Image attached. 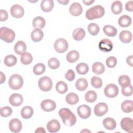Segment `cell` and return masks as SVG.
Wrapping results in <instances>:
<instances>
[{
    "label": "cell",
    "mask_w": 133,
    "mask_h": 133,
    "mask_svg": "<svg viewBox=\"0 0 133 133\" xmlns=\"http://www.w3.org/2000/svg\"><path fill=\"white\" fill-rule=\"evenodd\" d=\"M59 115L66 126H72L76 122L75 115L68 108L61 109L59 111Z\"/></svg>",
    "instance_id": "cell-1"
},
{
    "label": "cell",
    "mask_w": 133,
    "mask_h": 133,
    "mask_svg": "<svg viewBox=\"0 0 133 133\" xmlns=\"http://www.w3.org/2000/svg\"><path fill=\"white\" fill-rule=\"evenodd\" d=\"M105 10L101 5H96L88 9L86 12V18L90 20L101 18L104 15Z\"/></svg>",
    "instance_id": "cell-2"
},
{
    "label": "cell",
    "mask_w": 133,
    "mask_h": 133,
    "mask_svg": "<svg viewBox=\"0 0 133 133\" xmlns=\"http://www.w3.org/2000/svg\"><path fill=\"white\" fill-rule=\"evenodd\" d=\"M0 38L4 42L10 43L15 39V33L10 29L3 26L0 29Z\"/></svg>",
    "instance_id": "cell-3"
},
{
    "label": "cell",
    "mask_w": 133,
    "mask_h": 133,
    "mask_svg": "<svg viewBox=\"0 0 133 133\" xmlns=\"http://www.w3.org/2000/svg\"><path fill=\"white\" fill-rule=\"evenodd\" d=\"M8 84L11 89L18 90L22 87L23 80L21 75L15 74L10 77L8 81Z\"/></svg>",
    "instance_id": "cell-4"
},
{
    "label": "cell",
    "mask_w": 133,
    "mask_h": 133,
    "mask_svg": "<svg viewBox=\"0 0 133 133\" xmlns=\"http://www.w3.org/2000/svg\"><path fill=\"white\" fill-rule=\"evenodd\" d=\"M38 85L41 90L46 92L51 89L52 87V81L48 76H44L39 79Z\"/></svg>",
    "instance_id": "cell-5"
},
{
    "label": "cell",
    "mask_w": 133,
    "mask_h": 133,
    "mask_svg": "<svg viewBox=\"0 0 133 133\" xmlns=\"http://www.w3.org/2000/svg\"><path fill=\"white\" fill-rule=\"evenodd\" d=\"M54 49L58 53L65 52L68 49L69 44L68 42L64 38L57 39L54 43Z\"/></svg>",
    "instance_id": "cell-6"
},
{
    "label": "cell",
    "mask_w": 133,
    "mask_h": 133,
    "mask_svg": "<svg viewBox=\"0 0 133 133\" xmlns=\"http://www.w3.org/2000/svg\"><path fill=\"white\" fill-rule=\"evenodd\" d=\"M104 93L105 96L108 98H114L118 94V88L115 84H109L105 86Z\"/></svg>",
    "instance_id": "cell-7"
},
{
    "label": "cell",
    "mask_w": 133,
    "mask_h": 133,
    "mask_svg": "<svg viewBox=\"0 0 133 133\" xmlns=\"http://www.w3.org/2000/svg\"><path fill=\"white\" fill-rule=\"evenodd\" d=\"M77 112L79 116L83 119L88 118L91 114L90 108L86 104L79 106L77 109Z\"/></svg>",
    "instance_id": "cell-8"
},
{
    "label": "cell",
    "mask_w": 133,
    "mask_h": 133,
    "mask_svg": "<svg viewBox=\"0 0 133 133\" xmlns=\"http://www.w3.org/2000/svg\"><path fill=\"white\" fill-rule=\"evenodd\" d=\"M121 127L127 132H132L133 131V121L130 117H124L121 121Z\"/></svg>",
    "instance_id": "cell-9"
},
{
    "label": "cell",
    "mask_w": 133,
    "mask_h": 133,
    "mask_svg": "<svg viewBox=\"0 0 133 133\" xmlns=\"http://www.w3.org/2000/svg\"><path fill=\"white\" fill-rule=\"evenodd\" d=\"M108 111V106L104 102H100L96 104L94 108V113L97 116H102Z\"/></svg>",
    "instance_id": "cell-10"
},
{
    "label": "cell",
    "mask_w": 133,
    "mask_h": 133,
    "mask_svg": "<svg viewBox=\"0 0 133 133\" xmlns=\"http://www.w3.org/2000/svg\"><path fill=\"white\" fill-rule=\"evenodd\" d=\"M10 11L11 16L16 18H22L24 14L23 8L18 4H15L12 6Z\"/></svg>",
    "instance_id": "cell-11"
},
{
    "label": "cell",
    "mask_w": 133,
    "mask_h": 133,
    "mask_svg": "<svg viewBox=\"0 0 133 133\" xmlns=\"http://www.w3.org/2000/svg\"><path fill=\"white\" fill-rule=\"evenodd\" d=\"M41 107L44 111L51 112L56 109V104L52 100L46 99L41 103Z\"/></svg>",
    "instance_id": "cell-12"
},
{
    "label": "cell",
    "mask_w": 133,
    "mask_h": 133,
    "mask_svg": "<svg viewBox=\"0 0 133 133\" xmlns=\"http://www.w3.org/2000/svg\"><path fill=\"white\" fill-rule=\"evenodd\" d=\"M23 101V98L21 95L19 94H12L9 98L10 104L14 107H19L22 104Z\"/></svg>",
    "instance_id": "cell-13"
},
{
    "label": "cell",
    "mask_w": 133,
    "mask_h": 133,
    "mask_svg": "<svg viewBox=\"0 0 133 133\" xmlns=\"http://www.w3.org/2000/svg\"><path fill=\"white\" fill-rule=\"evenodd\" d=\"M99 48L102 51L109 52L113 48V43L110 39L104 38L99 42Z\"/></svg>",
    "instance_id": "cell-14"
},
{
    "label": "cell",
    "mask_w": 133,
    "mask_h": 133,
    "mask_svg": "<svg viewBox=\"0 0 133 133\" xmlns=\"http://www.w3.org/2000/svg\"><path fill=\"white\" fill-rule=\"evenodd\" d=\"M9 127L11 131L13 132H19L22 129V123L18 118H13L9 123Z\"/></svg>",
    "instance_id": "cell-15"
},
{
    "label": "cell",
    "mask_w": 133,
    "mask_h": 133,
    "mask_svg": "<svg viewBox=\"0 0 133 133\" xmlns=\"http://www.w3.org/2000/svg\"><path fill=\"white\" fill-rule=\"evenodd\" d=\"M47 129L49 132H58L60 129V124L58 121L55 119H51L47 124Z\"/></svg>",
    "instance_id": "cell-16"
},
{
    "label": "cell",
    "mask_w": 133,
    "mask_h": 133,
    "mask_svg": "<svg viewBox=\"0 0 133 133\" xmlns=\"http://www.w3.org/2000/svg\"><path fill=\"white\" fill-rule=\"evenodd\" d=\"M83 8L81 5L77 2L72 3L69 8L70 13L74 16H78L82 13Z\"/></svg>",
    "instance_id": "cell-17"
},
{
    "label": "cell",
    "mask_w": 133,
    "mask_h": 133,
    "mask_svg": "<svg viewBox=\"0 0 133 133\" xmlns=\"http://www.w3.org/2000/svg\"><path fill=\"white\" fill-rule=\"evenodd\" d=\"M44 36V33L40 29H34L31 34L32 40L34 42H38L41 41Z\"/></svg>",
    "instance_id": "cell-18"
},
{
    "label": "cell",
    "mask_w": 133,
    "mask_h": 133,
    "mask_svg": "<svg viewBox=\"0 0 133 133\" xmlns=\"http://www.w3.org/2000/svg\"><path fill=\"white\" fill-rule=\"evenodd\" d=\"M120 41L124 43H129L132 39L131 33L128 30H123L119 35Z\"/></svg>",
    "instance_id": "cell-19"
},
{
    "label": "cell",
    "mask_w": 133,
    "mask_h": 133,
    "mask_svg": "<svg viewBox=\"0 0 133 133\" xmlns=\"http://www.w3.org/2000/svg\"><path fill=\"white\" fill-rule=\"evenodd\" d=\"M26 50V44L22 41H18L15 45L14 50L15 52L19 55H21L23 53L25 52Z\"/></svg>",
    "instance_id": "cell-20"
},
{
    "label": "cell",
    "mask_w": 133,
    "mask_h": 133,
    "mask_svg": "<svg viewBox=\"0 0 133 133\" xmlns=\"http://www.w3.org/2000/svg\"><path fill=\"white\" fill-rule=\"evenodd\" d=\"M102 123L105 128L110 130L114 129L116 126V123L115 121L111 117H106L104 118Z\"/></svg>",
    "instance_id": "cell-21"
},
{
    "label": "cell",
    "mask_w": 133,
    "mask_h": 133,
    "mask_svg": "<svg viewBox=\"0 0 133 133\" xmlns=\"http://www.w3.org/2000/svg\"><path fill=\"white\" fill-rule=\"evenodd\" d=\"M54 6L52 0H43L41 3V8L44 12L50 11Z\"/></svg>",
    "instance_id": "cell-22"
},
{
    "label": "cell",
    "mask_w": 133,
    "mask_h": 133,
    "mask_svg": "<svg viewBox=\"0 0 133 133\" xmlns=\"http://www.w3.org/2000/svg\"><path fill=\"white\" fill-rule=\"evenodd\" d=\"M45 20L41 16H37L34 18L32 21V24L35 29H42L45 25Z\"/></svg>",
    "instance_id": "cell-23"
},
{
    "label": "cell",
    "mask_w": 133,
    "mask_h": 133,
    "mask_svg": "<svg viewBox=\"0 0 133 133\" xmlns=\"http://www.w3.org/2000/svg\"><path fill=\"white\" fill-rule=\"evenodd\" d=\"M72 36L75 41H81L85 36V30L81 28H77L73 31Z\"/></svg>",
    "instance_id": "cell-24"
},
{
    "label": "cell",
    "mask_w": 133,
    "mask_h": 133,
    "mask_svg": "<svg viewBox=\"0 0 133 133\" xmlns=\"http://www.w3.org/2000/svg\"><path fill=\"white\" fill-rule=\"evenodd\" d=\"M34 113L33 108L30 106H25L23 107L21 111V115L24 119H29L31 118Z\"/></svg>",
    "instance_id": "cell-25"
},
{
    "label": "cell",
    "mask_w": 133,
    "mask_h": 133,
    "mask_svg": "<svg viewBox=\"0 0 133 133\" xmlns=\"http://www.w3.org/2000/svg\"><path fill=\"white\" fill-rule=\"evenodd\" d=\"M118 24L122 27H127L131 24V19L129 16L123 15L118 18Z\"/></svg>",
    "instance_id": "cell-26"
},
{
    "label": "cell",
    "mask_w": 133,
    "mask_h": 133,
    "mask_svg": "<svg viewBox=\"0 0 133 133\" xmlns=\"http://www.w3.org/2000/svg\"><path fill=\"white\" fill-rule=\"evenodd\" d=\"M103 31L105 34L110 37H114L117 34V29L113 26L106 25L103 28Z\"/></svg>",
    "instance_id": "cell-27"
},
{
    "label": "cell",
    "mask_w": 133,
    "mask_h": 133,
    "mask_svg": "<svg viewBox=\"0 0 133 133\" xmlns=\"http://www.w3.org/2000/svg\"><path fill=\"white\" fill-rule=\"evenodd\" d=\"M105 70V67L103 63L99 62L94 63L92 65V71L96 74H102Z\"/></svg>",
    "instance_id": "cell-28"
},
{
    "label": "cell",
    "mask_w": 133,
    "mask_h": 133,
    "mask_svg": "<svg viewBox=\"0 0 133 133\" xmlns=\"http://www.w3.org/2000/svg\"><path fill=\"white\" fill-rule=\"evenodd\" d=\"M66 102L70 105H74L79 101V97L76 94L70 92L65 97Z\"/></svg>",
    "instance_id": "cell-29"
},
{
    "label": "cell",
    "mask_w": 133,
    "mask_h": 133,
    "mask_svg": "<svg viewBox=\"0 0 133 133\" xmlns=\"http://www.w3.org/2000/svg\"><path fill=\"white\" fill-rule=\"evenodd\" d=\"M123 10L122 3L119 1H114L111 5V11L115 15H118Z\"/></svg>",
    "instance_id": "cell-30"
},
{
    "label": "cell",
    "mask_w": 133,
    "mask_h": 133,
    "mask_svg": "<svg viewBox=\"0 0 133 133\" xmlns=\"http://www.w3.org/2000/svg\"><path fill=\"white\" fill-rule=\"evenodd\" d=\"M122 110L126 113H130L133 110V102L131 100H125L121 104Z\"/></svg>",
    "instance_id": "cell-31"
},
{
    "label": "cell",
    "mask_w": 133,
    "mask_h": 133,
    "mask_svg": "<svg viewBox=\"0 0 133 133\" xmlns=\"http://www.w3.org/2000/svg\"><path fill=\"white\" fill-rule=\"evenodd\" d=\"M79 55L76 50H71L69 51L66 57L67 61L70 63H74L79 59Z\"/></svg>",
    "instance_id": "cell-32"
},
{
    "label": "cell",
    "mask_w": 133,
    "mask_h": 133,
    "mask_svg": "<svg viewBox=\"0 0 133 133\" xmlns=\"http://www.w3.org/2000/svg\"><path fill=\"white\" fill-rule=\"evenodd\" d=\"M88 86V82L84 78H80L78 79L75 83V87L79 91L85 90Z\"/></svg>",
    "instance_id": "cell-33"
},
{
    "label": "cell",
    "mask_w": 133,
    "mask_h": 133,
    "mask_svg": "<svg viewBox=\"0 0 133 133\" xmlns=\"http://www.w3.org/2000/svg\"><path fill=\"white\" fill-rule=\"evenodd\" d=\"M17 58L13 55H9L6 56L4 60V64L9 67L14 66L17 63Z\"/></svg>",
    "instance_id": "cell-34"
},
{
    "label": "cell",
    "mask_w": 133,
    "mask_h": 133,
    "mask_svg": "<svg viewBox=\"0 0 133 133\" xmlns=\"http://www.w3.org/2000/svg\"><path fill=\"white\" fill-rule=\"evenodd\" d=\"M33 60V57L32 55L28 52H25L21 55L20 61L21 62L24 64L28 65L30 64Z\"/></svg>",
    "instance_id": "cell-35"
},
{
    "label": "cell",
    "mask_w": 133,
    "mask_h": 133,
    "mask_svg": "<svg viewBox=\"0 0 133 133\" xmlns=\"http://www.w3.org/2000/svg\"><path fill=\"white\" fill-rule=\"evenodd\" d=\"M76 70L79 74L85 75L88 73L89 66L85 63H80L76 65Z\"/></svg>",
    "instance_id": "cell-36"
},
{
    "label": "cell",
    "mask_w": 133,
    "mask_h": 133,
    "mask_svg": "<svg viewBox=\"0 0 133 133\" xmlns=\"http://www.w3.org/2000/svg\"><path fill=\"white\" fill-rule=\"evenodd\" d=\"M68 85L63 81H59L56 85V89L58 92L60 94H64L68 91Z\"/></svg>",
    "instance_id": "cell-37"
},
{
    "label": "cell",
    "mask_w": 133,
    "mask_h": 133,
    "mask_svg": "<svg viewBox=\"0 0 133 133\" xmlns=\"http://www.w3.org/2000/svg\"><path fill=\"white\" fill-rule=\"evenodd\" d=\"M85 98L87 102L92 103L96 100L97 98V95L96 92L94 90H89L86 93L85 95Z\"/></svg>",
    "instance_id": "cell-38"
},
{
    "label": "cell",
    "mask_w": 133,
    "mask_h": 133,
    "mask_svg": "<svg viewBox=\"0 0 133 133\" xmlns=\"http://www.w3.org/2000/svg\"><path fill=\"white\" fill-rule=\"evenodd\" d=\"M45 69H46V68L44 64L39 63L36 64L34 66L33 68V71L35 75H39L43 74L45 72Z\"/></svg>",
    "instance_id": "cell-39"
},
{
    "label": "cell",
    "mask_w": 133,
    "mask_h": 133,
    "mask_svg": "<svg viewBox=\"0 0 133 133\" xmlns=\"http://www.w3.org/2000/svg\"><path fill=\"white\" fill-rule=\"evenodd\" d=\"M118 83L119 85L122 87H126L128 85H129L130 84V79L128 76L126 75H121L118 77Z\"/></svg>",
    "instance_id": "cell-40"
},
{
    "label": "cell",
    "mask_w": 133,
    "mask_h": 133,
    "mask_svg": "<svg viewBox=\"0 0 133 133\" xmlns=\"http://www.w3.org/2000/svg\"><path fill=\"white\" fill-rule=\"evenodd\" d=\"M99 27L97 24L95 23H89L88 25V31L89 34L92 36L98 34L99 32Z\"/></svg>",
    "instance_id": "cell-41"
},
{
    "label": "cell",
    "mask_w": 133,
    "mask_h": 133,
    "mask_svg": "<svg viewBox=\"0 0 133 133\" xmlns=\"http://www.w3.org/2000/svg\"><path fill=\"white\" fill-rule=\"evenodd\" d=\"M91 84L95 88H100L102 86V81L100 77L94 76L91 79Z\"/></svg>",
    "instance_id": "cell-42"
},
{
    "label": "cell",
    "mask_w": 133,
    "mask_h": 133,
    "mask_svg": "<svg viewBox=\"0 0 133 133\" xmlns=\"http://www.w3.org/2000/svg\"><path fill=\"white\" fill-rule=\"evenodd\" d=\"M48 65L51 69H57L60 66V62L57 58H51L48 60Z\"/></svg>",
    "instance_id": "cell-43"
},
{
    "label": "cell",
    "mask_w": 133,
    "mask_h": 133,
    "mask_svg": "<svg viewBox=\"0 0 133 133\" xmlns=\"http://www.w3.org/2000/svg\"><path fill=\"white\" fill-rule=\"evenodd\" d=\"M12 113V109L8 106L2 107L1 109V115L3 117L9 116Z\"/></svg>",
    "instance_id": "cell-44"
},
{
    "label": "cell",
    "mask_w": 133,
    "mask_h": 133,
    "mask_svg": "<svg viewBox=\"0 0 133 133\" xmlns=\"http://www.w3.org/2000/svg\"><path fill=\"white\" fill-rule=\"evenodd\" d=\"M117 64V60L115 57L110 56L108 57L106 60V64L108 67L110 68H113Z\"/></svg>",
    "instance_id": "cell-45"
},
{
    "label": "cell",
    "mask_w": 133,
    "mask_h": 133,
    "mask_svg": "<svg viewBox=\"0 0 133 133\" xmlns=\"http://www.w3.org/2000/svg\"><path fill=\"white\" fill-rule=\"evenodd\" d=\"M122 94L126 97L130 96L132 94V87L131 84L129 85L122 87Z\"/></svg>",
    "instance_id": "cell-46"
},
{
    "label": "cell",
    "mask_w": 133,
    "mask_h": 133,
    "mask_svg": "<svg viewBox=\"0 0 133 133\" xmlns=\"http://www.w3.org/2000/svg\"><path fill=\"white\" fill-rule=\"evenodd\" d=\"M75 77V74L74 71L72 69H69L65 74V78L69 81H73Z\"/></svg>",
    "instance_id": "cell-47"
},
{
    "label": "cell",
    "mask_w": 133,
    "mask_h": 133,
    "mask_svg": "<svg viewBox=\"0 0 133 133\" xmlns=\"http://www.w3.org/2000/svg\"><path fill=\"white\" fill-rule=\"evenodd\" d=\"M0 14H1L0 20H1V22L5 21L8 19V13L5 10L1 9L0 10Z\"/></svg>",
    "instance_id": "cell-48"
},
{
    "label": "cell",
    "mask_w": 133,
    "mask_h": 133,
    "mask_svg": "<svg viewBox=\"0 0 133 133\" xmlns=\"http://www.w3.org/2000/svg\"><path fill=\"white\" fill-rule=\"evenodd\" d=\"M125 9L126 10L128 11H133V1H130L127 2L125 5Z\"/></svg>",
    "instance_id": "cell-49"
},
{
    "label": "cell",
    "mask_w": 133,
    "mask_h": 133,
    "mask_svg": "<svg viewBox=\"0 0 133 133\" xmlns=\"http://www.w3.org/2000/svg\"><path fill=\"white\" fill-rule=\"evenodd\" d=\"M126 62L130 66H133V56L132 55L127 57L126 58Z\"/></svg>",
    "instance_id": "cell-50"
},
{
    "label": "cell",
    "mask_w": 133,
    "mask_h": 133,
    "mask_svg": "<svg viewBox=\"0 0 133 133\" xmlns=\"http://www.w3.org/2000/svg\"><path fill=\"white\" fill-rule=\"evenodd\" d=\"M5 80H6V77L5 74L2 72H1V79H0L1 84H2L4 82H5Z\"/></svg>",
    "instance_id": "cell-51"
},
{
    "label": "cell",
    "mask_w": 133,
    "mask_h": 133,
    "mask_svg": "<svg viewBox=\"0 0 133 133\" xmlns=\"http://www.w3.org/2000/svg\"><path fill=\"white\" fill-rule=\"evenodd\" d=\"M35 133H37V132H40V133L44 132V133H45L46 132V130H45V129L43 127H38V128H37L36 129V130L35 131Z\"/></svg>",
    "instance_id": "cell-52"
},
{
    "label": "cell",
    "mask_w": 133,
    "mask_h": 133,
    "mask_svg": "<svg viewBox=\"0 0 133 133\" xmlns=\"http://www.w3.org/2000/svg\"><path fill=\"white\" fill-rule=\"evenodd\" d=\"M94 2H95V1H91V0H89V1H84V0H83V3H84L85 5H88V6L91 5Z\"/></svg>",
    "instance_id": "cell-53"
},
{
    "label": "cell",
    "mask_w": 133,
    "mask_h": 133,
    "mask_svg": "<svg viewBox=\"0 0 133 133\" xmlns=\"http://www.w3.org/2000/svg\"><path fill=\"white\" fill-rule=\"evenodd\" d=\"M57 2L58 3H59L60 4H62V5H67L69 3V1H68V0H62V1H59V0H58Z\"/></svg>",
    "instance_id": "cell-54"
},
{
    "label": "cell",
    "mask_w": 133,
    "mask_h": 133,
    "mask_svg": "<svg viewBox=\"0 0 133 133\" xmlns=\"http://www.w3.org/2000/svg\"><path fill=\"white\" fill-rule=\"evenodd\" d=\"M85 131H86V132H90V131H89V130H86V129H85V130H82L81 132H85Z\"/></svg>",
    "instance_id": "cell-55"
}]
</instances>
